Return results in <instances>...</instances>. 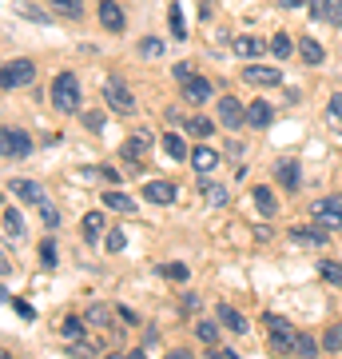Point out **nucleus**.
<instances>
[{
  "mask_svg": "<svg viewBox=\"0 0 342 359\" xmlns=\"http://www.w3.org/2000/svg\"><path fill=\"white\" fill-rule=\"evenodd\" d=\"M52 13L64 20H84V0H52Z\"/></svg>",
  "mask_w": 342,
  "mask_h": 359,
  "instance_id": "a211bd4d",
  "label": "nucleus"
},
{
  "mask_svg": "<svg viewBox=\"0 0 342 359\" xmlns=\"http://www.w3.org/2000/svg\"><path fill=\"white\" fill-rule=\"evenodd\" d=\"M171 72H176V80H179V84H187V80H191V65H187V60H183V65H176Z\"/></svg>",
  "mask_w": 342,
  "mask_h": 359,
  "instance_id": "c03bdc74",
  "label": "nucleus"
},
{
  "mask_svg": "<svg viewBox=\"0 0 342 359\" xmlns=\"http://www.w3.org/2000/svg\"><path fill=\"white\" fill-rule=\"evenodd\" d=\"M0 152H4V160H24V156L32 152V140H28V132L4 128V132H0Z\"/></svg>",
  "mask_w": 342,
  "mask_h": 359,
  "instance_id": "423d86ee",
  "label": "nucleus"
},
{
  "mask_svg": "<svg viewBox=\"0 0 342 359\" xmlns=\"http://www.w3.org/2000/svg\"><path fill=\"white\" fill-rule=\"evenodd\" d=\"M247 124H251V128H266V124H271V104L255 100L251 108H247Z\"/></svg>",
  "mask_w": 342,
  "mask_h": 359,
  "instance_id": "aec40b11",
  "label": "nucleus"
},
{
  "mask_svg": "<svg viewBox=\"0 0 342 359\" xmlns=\"http://www.w3.org/2000/svg\"><path fill=\"white\" fill-rule=\"evenodd\" d=\"M327 120H330V124H339V128H342V92H334V100L327 104Z\"/></svg>",
  "mask_w": 342,
  "mask_h": 359,
  "instance_id": "e433bc0d",
  "label": "nucleus"
},
{
  "mask_svg": "<svg viewBox=\"0 0 342 359\" xmlns=\"http://www.w3.org/2000/svg\"><path fill=\"white\" fill-rule=\"evenodd\" d=\"M199 196H203V200H207L211 208H223V204H227V188H219V184H207V180L199 184Z\"/></svg>",
  "mask_w": 342,
  "mask_h": 359,
  "instance_id": "5701e85b",
  "label": "nucleus"
},
{
  "mask_svg": "<svg viewBox=\"0 0 342 359\" xmlns=\"http://www.w3.org/2000/svg\"><path fill=\"white\" fill-rule=\"evenodd\" d=\"M219 120H223L231 132H239V124H247V108H243L235 96H223V100H219Z\"/></svg>",
  "mask_w": 342,
  "mask_h": 359,
  "instance_id": "0eeeda50",
  "label": "nucleus"
},
{
  "mask_svg": "<svg viewBox=\"0 0 342 359\" xmlns=\"http://www.w3.org/2000/svg\"><path fill=\"white\" fill-rule=\"evenodd\" d=\"M4 236H8V240H20V236H24V219H20L16 208H4Z\"/></svg>",
  "mask_w": 342,
  "mask_h": 359,
  "instance_id": "4be33fe9",
  "label": "nucleus"
},
{
  "mask_svg": "<svg viewBox=\"0 0 342 359\" xmlns=\"http://www.w3.org/2000/svg\"><path fill=\"white\" fill-rule=\"evenodd\" d=\"M167 25H171L176 40H187V25H183V8H179V4H171V8H167Z\"/></svg>",
  "mask_w": 342,
  "mask_h": 359,
  "instance_id": "a878e982",
  "label": "nucleus"
},
{
  "mask_svg": "<svg viewBox=\"0 0 342 359\" xmlns=\"http://www.w3.org/2000/svg\"><path fill=\"white\" fill-rule=\"evenodd\" d=\"M8 192L16 200H24V204H44V192H40V184H32V180H8Z\"/></svg>",
  "mask_w": 342,
  "mask_h": 359,
  "instance_id": "9b49d317",
  "label": "nucleus"
},
{
  "mask_svg": "<svg viewBox=\"0 0 342 359\" xmlns=\"http://www.w3.org/2000/svg\"><path fill=\"white\" fill-rule=\"evenodd\" d=\"M315 16L327 25H342V0H315Z\"/></svg>",
  "mask_w": 342,
  "mask_h": 359,
  "instance_id": "f3484780",
  "label": "nucleus"
},
{
  "mask_svg": "<svg viewBox=\"0 0 342 359\" xmlns=\"http://www.w3.org/2000/svg\"><path fill=\"white\" fill-rule=\"evenodd\" d=\"M263 323H266V339H271V351H279V355H291V351H299V332H294V327L283 320V316H271V311H266Z\"/></svg>",
  "mask_w": 342,
  "mask_h": 359,
  "instance_id": "f03ea898",
  "label": "nucleus"
},
{
  "mask_svg": "<svg viewBox=\"0 0 342 359\" xmlns=\"http://www.w3.org/2000/svg\"><path fill=\"white\" fill-rule=\"evenodd\" d=\"M271 48V40H263V36H239L235 40V52L239 56H259V52H266Z\"/></svg>",
  "mask_w": 342,
  "mask_h": 359,
  "instance_id": "6ab92c4d",
  "label": "nucleus"
},
{
  "mask_svg": "<svg viewBox=\"0 0 342 359\" xmlns=\"http://www.w3.org/2000/svg\"><path fill=\"white\" fill-rule=\"evenodd\" d=\"M84 320H88V323H96V327H112V308H104V304H92Z\"/></svg>",
  "mask_w": 342,
  "mask_h": 359,
  "instance_id": "c756f323",
  "label": "nucleus"
},
{
  "mask_svg": "<svg viewBox=\"0 0 342 359\" xmlns=\"http://www.w3.org/2000/svg\"><path fill=\"white\" fill-rule=\"evenodd\" d=\"M40 219H44V228H56V224H60V212L52 204H40Z\"/></svg>",
  "mask_w": 342,
  "mask_h": 359,
  "instance_id": "ea45409f",
  "label": "nucleus"
},
{
  "mask_svg": "<svg viewBox=\"0 0 342 359\" xmlns=\"http://www.w3.org/2000/svg\"><path fill=\"white\" fill-rule=\"evenodd\" d=\"M148 148H152V132H136V136L124 144V156H127V160H143Z\"/></svg>",
  "mask_w": 342,
  "mask_h": 359,
  "instance_id": "dca6fc26",
  "label": "nucleus"
},
{
  "mask_svg": "<svg viewBox=\"0 0 342 359\" xmlns=\"http://www.w3.org/2000/svg\"><path fill=\"white\" fill-rule=\"evenodd\" d=\"M84 124H88V128H100L104 116H100V112H88V116H84Z\"/></svg>",
  "mask_w": 342,
  "mask_h": 359,
  "instance_id": "49530a36",
  "label": "nucleus"
},
{
  "mask_svg": "<svg viewBox=\"0 0 342 359\" xmlns=\"http://www.w3.org/2000/svg\"><path fill=\"white\" fill-rule=\"evenodd\" d=\"M100 25L108 28V32H120V28H124V8H120L115 0H104L100 4Z\"/></svg>",
  "mask_w": 342,
  "mask_h": 359,
  "instance_id": "4468645a",
  "label": "nucleus"
},
{
  "mask_svg": "<svg viewBox=\"0 0 342 359\" xmlns=\"http://www.w3.org/2000/svg\"><path fill=\"white\" fill-rule=\"evenodd\" d=\"M318 271H322V280L342 283V264H330V259H322V264H318Z\"/></svg>",
  "mask_w": 342,
  "mask_h": 359,
  "instance_id": "c9c22d12",
  "label": "nucleus"
},
{
  "mask_svg": "<svg viewBox=\"0 0 342 359\" xmlns=\"http://www.w3.org/2000/svg\"><path fill=\"white\" fill-rule=\"evenodd\" d=\"M124 244H127V240H124V231H120V228H112L108 236H104V248H108V252H124Z\"/></svg>",
  "mask_w": 342,
  "mask_h": 359,
  "instance_id": "4c0bfd02",
  "label": "nucleus"
},
{
  "mask_svg": "<svg viewBox=\"0 0 342 359\" xmlns=\"http://www.w3.org/2000/svg\"><path fill=\"white\" fill-rule=\"evenodd\" d=\"M318 347H315V339L311 335H299V355H315Z\"/></svg>",
  "mask_w": 342,
  "mask_h": 359,
  "instance_id": "37998d69",
  "label": "nucleus"
},
{
  "mask_svg": "<svg viewBox=\"0 0 342 359\" xmlns=\"http://www.w3.org/2000/svg\"><path fill=\"white\" fill-rule=\"evenodd\" d=\"M311 216L330 231L342 228V196H322V200H315V204H311Z\"/></svg>",
  "mask_w": 342,
  "mask_h": 359,
  "instance_id": "39448f33",
  "label": "nucleus"
},
{
  "mask_svg": "<svg viewBox=\"0 0 342 359\" xmlns=\"http://www.w3.org/2000/svg\"><path fill=\"white\" fill-rule=\"evenodd\" d=\"M104 100H108V108H112V112H120V116L136 112V96L127 92V84L120 76H112L108 84H104Z\"/></svg>",
  "mask_w": 342,
  "mask_h": 359,
  "instance_id": "7ed1b4c3",
  "label": "nucleus"
},
{
  "mask_svg": "<svg viewBox=\"0 0 342 359\" xmlns=\"http://www.w3.org/2000/svg\"><path fill=\"white\" fill-rule=\"evenodd\" d=\"M271 52H275L279 60H287V56H291V52H294L291 36H287V32H275V36H271Z\"/></svg>",
  "mask_w": 342,
  "mask_h": 359,
  "instance_id": "2f4dec72",
  "label": "nucleus"
},
{
  "mask_svg": "<svg viewBox=\"0 0 342 359\" xmlns=\"http://www.w3.org/2000/svg\"><path fill=\"white\" fill-rule=\"evenodd\" d=\"M219 323H223V327H227V332H235V335H243L247 332V316H243V311H235L231 308V304H219Z\"/></svg>",
  "mask_w": 342,
  "mask_h": 359,
  "instance_id": "ddd939ff",
  "label": "nucleus"
},
{
  "mask_svg": "<svg viewBox=\"0 0 342 359\" xmlns=\"http://www.w3.org/2000/svg\"><path fill=\"white\" fill-rule=\"evenodd\" d=\"M32 80H36V65H32V60H8V65H4V72H0L4 92L24 88V84H32Z\"/></svg>",
  "mask_w": 342,
  "mask_h": 359,
  "instance_id": "20e7f679",
  "label": "nucleus"
},
{
  "mask_svg": "<svg viewBox=\"0 0 342 359\" xmlns=\"http://www.w3.org/2000/svg\"><path fill=\"white\" fill-rule=\"evenodd\" d=\"M100 200H104V208H112V212H124V216H131V212H136V200H131V196H124L120 188H115V184L100 196Z\"/></svg>",
  "mask_w": 342,
  "mask_h": 359,
  "instance_id": "f8f14e48",
  "label": "nucleus"
},
{
  "mask_svg": "<svg viewBox=\"0 0 342 359\" xmlns=\"http://www.w3.org/2000/svg\"><path fill=\"white\" fill-rule=\"evenodd\" d=\"M211 92H215V88H211V80H207V76H191L187 84H183V100L207 104V100H211Z\"/></svg>",
  "mask_w": 342,
  "mask_h": 359,
  "instance_id": "1a4fd4ad",
  "label": "nucleus"
},
{
  "mask_svg": "<svg viewBox=\"0 0 342 359\" xmlns=\"http://www.w3.org/2000/svg\"><path fill=\"white\" fill-rule=\"evenodd\" d=\"M195 335H199L203 344H215V339H219V327H215L211 320H203V323H195Z\"/></svg>",
  "mask_w": 342,
  "mask_h": 359,
  "instance_id": "f704fd0d",
  "label": "nucleus"
},
{
  "mask_svg": "<svg viewBox=\"0 0 342 359\" xmlns=\"http://www.w3.org/2000/svg\"><path fill=\"white\" fill-rule=\"evenodd\" d=\"M187 132H191V136H199V140H207V136L215 132V124H211V120H203V116H191V120H187Z\"/></svg>",
  "mask_w": 342,
  "mask_h": 359,
  "instance_id": "473e14b6",
  "label": "nucleus"
},
{
  "mask_svg": "<svg viewBox=\"0 0 342 359\" xmlns=\"http://www.w3.org/2000/svg\"><path fill=\"white\" fill-rule=\"evenodd\" d=\"M279 4H283V8H303L306 0H279Z\"/></svg>",
  "mask_w": 342,
  "mask_h": 359,
  "instance_id": "09e8293b",
  "label": "nucleus"
},
{
  "mask_svg": "<svg viewBox=\"0 0 342 359\" xmlns=\"http://www.w3.org/2000/svg\"><path fill=\"white\" fill-rule=\"evenodd\" d=\"M243 80L259 84V88H275V84H283V72L279 68H243Z\"/></svg>",
  "mask_w": 342,
  "mask_h": 359,
  "instance_id": "9d476101",
  "label": "nucleus"
},
{
  "mask_svg": "<svg viewBox=\"0 0 342 359\" xmlns=\"http://www.w3.org/2000/svg\"><path fill=\"white\" fill-rule=\"evenodd\" d=\"M322 347H327L330 355H334V351H342V323H334V327L322 335Z\"/></svg>",
  "mask_w": 342,
  "mask_h": 359,
  "instance_id": "72a5a7b5",
  "label": "nucleus"
},
{
  "mask_svg": "<svg viewBox=\"0 0 342 359\" xmlns=\"http://www.w3.org/2000/svg\"><path fill=\"white\" fill-rule=\"evenodd\" d=\"M40 264H44V268H56V244H52V240L40 244Z\"/></svg>",
  "mask_w": 342,
  "mask_h": 359,
  "instance_id": "58836bf2",
  "label": "nucleus"
},
{
  "mask_svg": "<svg viewBox=\"0 0 342 359\" xmlns=\"http://www.w3.org/2000/svg\"><path fill=\"white\" fill-rule=\"evenodd\" d=\"M179 196L176 184H167V180H152V184H143V200L148 204H171Z\"/></svg>",
  "mask_w": 342,
  "mask_h": 359,
  "instance_id": "6e6552de",
  "label": "nucleus"
},
{
  "mask_svg": "<svg viewBox=\"0 0 342 359\" xmlns=\"http://www.w3.org/2000/svg\"><path fill=\"white\" fill-rule=\"evenodd\" d=\"M159 271H164L167 280H187V268H183V264H164Z\"/></svg>",
  "mask_w": 342,
  "mask_h": 359,
  "instance_id": "79ce46f5",
  "label": "nucleus"
},
{
  "mask_svg": "<svg viewBox=\"0 0 342 359\" xmlns=\"http://www.w3.org/2000/svg\"><path fill=\"white\" fill-rule=\"evenodd\" d=\"M13 308L24 316V320H36V311H32V304H24V299H13Z\"/></svg>",
  "mask_w": 342,
  "mask_h": 359,
  "instance_id": "a18cd8bd",
  "label": "nucleus"
},
{
  "mask_svg": "<svg viewBox=\"0 0 342 359\" xmlns=\"http://www.w3.org/2000/svg\"><path fill=\"white\" fill-rule=\"evenodd\" d=\"M115 316H120L124 323H140V320H136V311H127V308H115Z\"/></svg>",
  "mask_w": 342,
  "mask_h": 359,
  "instance_id": "de8ad7c7",
  "label": "nucleus"
},
{
  "mask_svg": "<svg viewBox=\"0 0 342 359\" xmlns=\"http://www.w3.org/2000/svg\"><path fill=\"white\" fill-rule=\"evenodd\" d=\"M84 323H88V320H80V316H68V320L60 323V335H64V339H84Z\"/></svg>",
  "mask_w": 342,
  "mask_h": 359,
  "instance_id": "cd10ccee",
  "label": "nucleus"
},
{
  "mask_svg": "<svg viewBox=\"0 0 342 359\" xmlns=\"http://www.w3.org/2000/svg\"><path fill=\"white\" fill-rule=\"evenodd\" d=\"M279 180H283V188H299V164H294V160H283L279 164Z\"/></svg>",
  "mask_w": 342,
  "mask_h": 359,
  "instance_id": "c85d7f7f",
  "label": "nucleus"
},
{
  "mask_svg": "<svg viewBox=\"0 0 342 359\" xmlns=\"http://www.w3.org/2000/svg\"><path fill=\"white\" fill-rule=\"evenodd\" d=\"M215 164H219V156L211 152V148H195V152H191V168H195V172H215Z\"/></svg>",
  "mask_w": 342,
  "mask_h": 359,
  "instance_id": "412c9836",
  "label": "nucleus"
},
{
  "mask_svg": "<svg viewBox=\"0 0 342 359\" xmlns=\"http://www.w3.org/2000/svg\"><path fill=\"white\" fill-rule=\"evenodd\" d=\"M255 204H259V212H263V216H275V208H279V204H275V196H271V188H255Z\"/></svg>",
  "mask_w": 342,
  "mask_h": 359,
  "instance_id": "7c9ffc66",
  "label": "nucleus"
},
{
  "mask_svg": "<svg viewBox=\"0 0 342 359\" xmlns=\"http://www.w3.org/2000/svg\"><path fill=\"white\" fill-rule=\"evenodd\" d=\"M299 52H303V60L306 65H322V44L311 36H303V44H299Z\"/></svg>",
  "mask_w": 342,
  "mask_h": 359,
  "instance_id": "bb28decb",
  "label": "nucleus"
},
{
  "mask_svg": "<svg viewBox=\"0 0 342 359\" xmlns=\"http://www.w3.org/2000/svg\"><path fill=\"white\" fill-rule=\"evenodd\" d=\"M164 152L167 156H171V160H187V144H183V140H179V136H176V132H167V136H164Z\"/></svg>",
  "mask_w": 342,
  "mask_h": 359,
  "instance_id": "b1692460",
  "label": "nucleus"
},
{
  "mask_svg": "<svg viewBox=\"0 0 342 359\" xmlns=\"http://www.w3.org/2000/svg\"><path fill=\"white\" fill-rule=\"evenodd\" d=\"M52 108L64 116H76L80 112V80L76 72H60L52 80Z\"/></svg>",
  "mask_w": 342,
  "mask_h": 359,
  "instance_id": "f257e3e1",
  "label": "nucleus"
},
{
  "mask_svg": "<svg viewBox=\"0 0 342 359\" xmlns=\"http://www.w3.org/2000/svg\"><path fill=\"white\" fill-rule=\"evenodd\" d=\"M100 231H104V216H100V212H88V216H84V240L96 244V240H100Z\"/></svg>",
  "mask_w": 342,
  "mask_h": 359,
  "instance_id": "393cba45",
  "label": "nucleus"
},
{
  "mask_svg": "<svg viewBox=\"0 0 342 359\" xmlns=\"http://www.w3.org/2000/svg\"><path fill=\"white\" fill-rule=\"evenodd\" d=\"M291 236L299 240V244H315V248H322V244L330 240V228H322V224H318V228H291Z\"/></svg>",
  "mask_w": 342,
  "mask_h": 359,
  "instance_id": "2eb2a0df",
  "label": "nucleus"
},
{
  "mask_svg": "<svg viewBox=\"0 0 342 359\" xmlns=\"http://www.w3.org/2000/svg\"><path fill=\"white\" fill-rule=\"evenodd\" d=\"M159 52H164V40H143V44H140V56H148V60L159 56Z\"/></svg>",
  "mask_w": 342,
  "mask_h": 359,
  "instance_id": "a19ab883",
  "label": "nucleus"
}]
</instances>
